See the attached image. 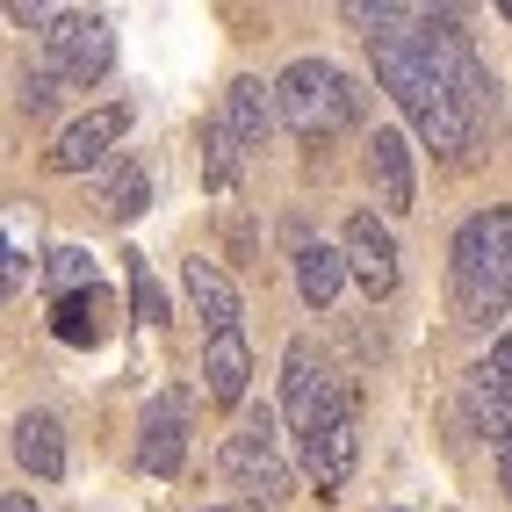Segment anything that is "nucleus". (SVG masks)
<instances>
[{
	"label": "nucleus",
	"mask_w": 512,
	"mask_h": 512,
	"mask_svg": "<svg viewBox=\"0 0 512 512\" xmlns=\"http://www.w3.org/2000/svg\"><path fill=\"white\" fill-rule=\"evenodd\" d=\"M375 80L390 87V101L412 116V130H419L433 152L462 159L476 145V116L455 101V87L440 80V65L426 58L419 29H390V37H375Z\"/></svg>",
	"instance_id": "f257e3e1"
},
{
	"label": "nucleus",
	"mask_w": 512,
	"mask_h": 512,
	"mask_svg": "<svg viewBox=\"0 0 512 512\" xmlns=\"http://www.w3.org/2000/svg\"><path fill=\"white\" fill-rule=\"evenodd\" d=\"M448 282H455V311L469 325H491L512 303V210H476L455 246H448Z\"/></svg>",
	"instance_id": "f03ea898"
},
{
	"label": "nucleus",
	"mask_w": 512,
	"mask_h": 512,
	"mask_svg": "<svg viewBox=\"0 0 512 512\" xmlns=\"http://www.w3.org/2000/svg\"><path fill=\"white\" fill-rule=\"evenodd\" d=\"M275 101H282L289 130H303V138H332V130L361 123V87L325 58H296L282 73V87H275Z\"/></svg>",
	"instance_id": "7ed1b4c3"
},
{
	"label": "nucleus",
	"mask_w": 512,
	"mask_h": 512,
	"mask_svg": "<svg viewBox=\"0 0 512 512\" xmlns=\"http://www.w3.org/2000/svg\"><path fill=\"white\" fill-rule=\"evenodd\" d=\"M282 404H289V426L296 440H311L339 419H354V397L325 375V361L311 354V339H289V354H282Z\"/></svg>",
	"instance_id": "20e7f679"
},
{
	"label": "nucleus",
	"mask_w": 512,
	"mask_h": 512,
	"mask_svg": "<svg viewBox=\"0 0 512 512\" xmlns=\"http://www.w3.org/2000/svg\"><path fill=\"white\" fill-rule=\"evenodd\" d=\"M44 44H51V73H58V80H73V87H87V80L109 73V58H116V29L101 22V15H58V22L44 29Z\"/></svg>",
	"instance_id": "39448f33"
},
{
	"label": "nucleus",
	"mask_w": 512,
	"mask_h": 512,
	"mask_svg": "<svg viewBox=\"0 0 512 512\" xmlns=\"http://www.w3.org/2000/svg\"><path fill=\"white\" fill-rule=\"evenodd\" d=\"M224 476H231L238 491H260V498H282V491H289V462L275 455V419H267V412H253L246 426L231 433Z\"/></svg>",
	"instance_id": "423d86ee"
},
{
	"label": "nucleus",
	"mask_w": 512,
	"mask_h": 512,
	"mask_svg": "<svg viewBox=\"0 0 512 512\" xmlns=\"http://www.w3.org/2000/svg\"><path fill=\"white\" fill-rule=\"evenodd\" d=\"M123 130H130V109H123V101H109V109H87L80 123L58 130V145L44 152V166H51V174H87V166L109 152Z\"/></svg>",
	"instance_id": "0eeeda50"
},
{
	"label": "nucleus",
	"mask_w": 512,
	"mask_h": 512,
	"mask_svg": "<svg viewBox=\"0 0 512 512\" xmlns=\"http://www.w3.org/2000/svg\"><path fill=\"white\" fill-rule=\"evenodd\" d=\"M347 267H354V282L368 296H390L397 289V238L375 224V210L347 217Z\"/></svg>",
	"instance_id": "6e6552de"
},
{
	"label": "nucleus",
	"mask_w": 512,
	"mask_h": 512,
	"mask_svg": "<svg viewBox=\"0 0 512 512\" xmlns=\"http://www.w3.org/2000/svg\"><path fill=\"white\" fill-rule=\"evenodd\" d=\"M181 419H188V397H181V390H174V397H159L152 412H145L138 462H145L152 476H174V469H181V455H188V433H181Z\"/></svg>",
	"instance_id": "1a4fd4ad"
},
{
	"label": "nucleus",
	"mask_w": 512,
	"mask_h": 512,
	"mask_svg": "<svg viewBox=\"0 0 512 512\" xmlns=\"http://www.w3.org/2000/svg\"><path fill=\"white\" fill-rule=\"evenodd\" d=\"M354 462H361V433H354V419H339V426H325V433L303 440V469H311L318 498H332L339 484H347Z\"/></svg>",
	"instance_id": "9d476101"
},
{
	"label": "nucleus",
	"mask_w": 512,
	"mask_h": 512,
	"mask_svg": "<svg viewBox=\"0 0 512 512\" xmlns=\"http://www.w3.org/2000/svg\"><path fill=\"white\" fill-rule=\"evenodd\" d=\"M109 318H116V303L109 289H80V296H51V332L65 339V347H101L109 339Z\"/></svg>",
	"instance_id": "9b49d317"
},
{
	"label": "nucleus",
	"mask_w": 512,
	"mask_h": 512,
	"mask_svg": "<svg viewBox=\"0 0 512 512\" xmlns=\"http://www.w3.org/2000/svg\"><path fill=\"white\" fill-rule=\"evenodd\" d=\"M368 181H375V202L383 210H412V145L397 138V130H375L368 138Z\"/></svg>",
	"instance_id": "f8f14e48"
},
{
	"label": "nucleus",
	"mask_w": 512,
	"mask_h": 512,
	"mask_svg": "<svg viewBox=\"0 0 512 512\" xmlns=\"http://www.w3.org/2000/svg\"><path fill=\"white\" fill-rule=\"evenodd\" d=\"M246 375H253V354L238 332H217L210 354H202V383H210V404H246Z\"/></svg>",
	"instance_id": "ddd939ff"
},
{
	"label": "nucleus",
	"mask_w": 512,
	"mask_h": 512,
	"mask_svg": "<svg viewBox=\"0 0 512 512\" xmlns=\"http://www.w3.org/2000/svg\"><path fill=\"white\" fill-rule=\"evenodd\" d=\"M15 462L29 476H65V433L51 412H22L15 419Z\"/></svg>",
	"instance_id": "4468645a"
},
{
	"label": "nucleus",
	"mask_w": 512,
	"mask_h": 512,
	"mask_svg": "<svg viewBox=\"0 0 512 512\" xmlns=\"http://www.w3.org/2000/svg\"><path fill=\"white\" fill-rule=\"evenodd\" d=\"M181 282H188V296H195L202 325H210V339H217V332H238V289L217 275L210 260H188V267H181Z\"/></svg>",
	"instance_id": "2eb2a0df"
},
{
	"label": "nucleus",
	"mask_w": 512,
	"mask_h": 512,
	"mask_svg": "<svg viewBox=\"0 0 512 512\" xmlns=\"http://www.w3.org/2000/svg\"><path fill=\"white\" fill-rule=\"evenodd\" d=\"M224 123L238 130V145H267V130H275V94H267L253 73L231 80V94H224Z\"/></svg>",
	"instance_id": "dca6fc26"
},
{
	"label": "nucleus",
	"mask_w": 512,
	"mask_h": 512,
	"mask_svg": "<svg viewBox=\"0 0 512 512\" xmlns=\"http://www.w3.org/2000/svg\"><path fill=\"white\" fill-rule=\"evenodd\" d=\"M339 282H347V260H339L332 246H296V289H303V303H325L339 296Z\"/></svg>",
	"instance_id": "f3484780"
},
{
	"label": "nucleus",
	"mask_w": 512,
	"mask_h": 512,
	"mask_svg": "<svg viewBox=\"0 0 512 512\" xmlns=\"http://www.w3.org/2000/svg\"><path fill=\"white\" fill-rule=\"evenodd\" d=\"M202 174H210V188L238 181V130L231 123H202Z\"/></svg>",
	"instance_id": "a211bd4d"
},
{
	"label": "nucleus",
	"mask_w": 512,
	"mask_h": 512,
	"mask_svg": "<svg viewBox=\"0 0 512 512\" xmlns=\"http://www.w3.org/2000/svg\"><path fill=\"white\" fill-rule=\"evenodd\" d=\"M101 202H109V217H116V224H130V217H138L145 202H152L145 166H116V181H109V195H101Z\"/></svg>",
	"instance_id": "6ab92c4d"
},
{
	"label": "nucleus",
	"mask_w": 512,
	"mask_h": 512,
	"mask_svg": "<svg viewBox=\"0 0 512 512\" xmlns=\"http://www.w3.org/2000/svg\"><path fill=\"white\" fill-rule=\"evenodd\" d=\"M44 282H51L58 296H80V289H94V260H87L80 246H58V253L44 260Z\"/></svg>",
	"instance_id": "aec40b11"
},
{
	"label": "nucleus",
	"mask_w": 512,
	"mask_h": 512,
	"mask_svg": "<svg viewBox=\"0 0 512 512\" xmlns=\"http://www.w3.org/2000/svg\"><path fill=\"white\" fill-rule=\"evenodd\" d=\"M130 311H138V325H166V296H159L145 260H130Z\"/></svg>",
	"instance_id": "412c9836"
},
{
	"label": "nucleus",
	"mask_w": 512,
	"mask_h": 512,
	"mask_svg": "<svg viewBox=\"0 0 512 512\" xmlns=\"http://www.w3.org/2000/svg\"><path fill=\"white\" fill-rule=\"evenodd\" d=\"M51 101H58V73H29L22 80V116H51Z\"/></svg>",
	"instance_id": "4be33fe9"
},
{
	"label": "nucleus",
	"mask_w": 512,
	"mask_h": 512,
	"mask_svg": "<svg viewBox=\"0 0 512 512\" xmlns=\"http://www.w3.org/2000/svg\"><path fill=\"white\" fill-rule=\"evenodd\" d=\"M498 476H505V491H512V433L498 440Z\"/></svg>",
	"instance_id": "5701e85b"
},
{
	"label": "nucleus",
	"mask_w": 512,
	"mask_h": 512,
	"mask_svg": "<svg viewBox=\"0 0 512 512\" xmlns=\"http://www.w3.org/2000/svg\"><path fill=\"white\" fill-rule=\"evenodd\" d=\"M0 512H37V505H29L22 491H8V505H0Z\"/></svg>",
	"instance_id": "b1692460"
},
{
	"label": "nucleus",
	"mask_w": 512,
	"mask_h": 512,
	"mask_svg": "<svg viewBox=\"0 0 512 512\" xmlns=\"http://www.w3.org/2000/svg\"><path fill=\"white\" fill-rule=\"evenodd\" d=\"M210 512H260V505H210Z\"/></svg>",
	"instance_id": "393cba45"
},
{
	"label": "nucleus",
	"mask_w": 512,
	"mask_h": 512,
	"mask_svg": "<svg viewBox=\"0 0 512 512\" xmlns=\"http://www.w3.org/2000/svg\"><path fill=\"white\" fill-rule=\"evenodd\" d=\"M498 15H505V22H512V0H505V8H498Z\"/></svg>",
	"instance_id": "a878e982"
}]
</instances>
